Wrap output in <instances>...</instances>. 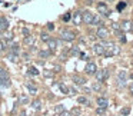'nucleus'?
I'll list each match as a JSON object with an SVG mask.
<instances>
[{"mask_svg": "<svg viewBox=\"0 0 133 116\" xmlns=\"http://www.w3.org/2000/svg\"><path fill=\"white\" fill-rule=\"evenodd\" d=\"M130 32H133V22H130Z\"/></svg>", "mask_w": 133, "mask_h": 116, "instance_id": "nucleus-43", "label": "nucleus"}, {"mask_svg": "<svg viewBox=\"0 0 133 116\" xmlns=\"http://www.w3.org/2000/svg\"><path fill=\"white\" fill-rule=\"evenodd\" d=\"M9 29V20L6 17H0V33H4Z\"/></svg>", "mask_w": 133, "mask_h": 116, "instance_id": "nucleus-10", "label": "nucleus"}, {"mask_svg": "<svg viewBox=\"0 0 133 116\" xmlns=\"http://www.w3.org/2000/svg\"><path fill=\"white\" fill-rule=\"evenodd\" d=\"M59 87H60V90L63 93H69V87L67 86H64V85H59Z\"/></svg>", "mask_w": 133, "mask_h": 116, "instance_id": "nucleus-31", "label": "nucleus"}, {"mask_svg": "<svg viewBox=\"0 0 133 116\" xmlns=\"http://www.w3.org/2000/svg\"><path fill=\"white\" fill-rule=\"evenodd\" d=\"M96 36H97L99 39H103V40H104V39L109 37V30H107L104 26H100L97 29V32H96Z\"/></svg>", "mask_w": 133, "mask_h": 116, "instance_id": "nucleus-5", "label": "nucleus"}, {"mask_svg": "<svg viewBox=\"0 0 133 116\" xmlns=\"http://www.w3.org/2000/svg\"><path fill=\"white\" fill-rule=\"evenodd\" d=\"M93 19H95V15H93L92 12H89V10H86V12L82 13V22L86 24H92L93 23Z\"/></svg>", "mask_w": 133, "mask_h": 116, "instance_id": "nucleus-3", "label": "nucleus"}, {"mask_svg": "<svg viewBox=\"0 0 133 116\" xmlns=\"http://www.w3.org/2000/svg\"><path fill=\"white\" fill-rule=\"evenodd\" d=\"M0 102H2V93H0Z\"/></svg>", "mask_w": 133, "mask_h": 116, "instance_id": "nucleus-45", "label": "nucleus"}, {"mask_svg": "<svg viewBox=\"0 0 133 116\" xmlns=\"http://www.w3.org/2000/svg\"><path fill=\"white\" fill-rule=\"evenodd\" d=\"M7 59H9L10 62H17L19 56L16 55V53H9V56H7Z\"/></svg>", "mask_w": 133, "mask_h": 116, "instance_id": "nucleus-21", "label": "nucleus"}, {"mask_svg": "<svg viewBox=\"0 0 133 116\" xmlns=\"http://www.w3.org/2000/svg\"><path fill=\"white\" fill-rule=\"evenodd\" d=\"M93 89H95V90H99V89H100V85L95 83V85H93Z\"/></svg>", "mask_w": 133, "mask_h": 116, "instance_id": "nucleus-40", "label": "nucleus"}, {"mask_svg": "<svg viewBox=\"0 0 133 116\" xmlns=\"http://www.w3.org/2000/svg\"><path fill=\"white\" fill-rule=\"evenodd\" d=\"M47 44H49V50H50V52H53V50L57 47V42H56L55 39H50V40L47 42Z\"/></svg>", "mask_w": 133, "mask_h": 116, "instance_id": "nucleus-15", "label": "nucleus"}, {"mask_svg": "<svg viewBox=\"0 0 133 116\" xmlns=\"http://www.w3.org/2000/svg\"><path fill=\"white\" fill-rule=\"evenodd\" d=\"M4 47H6V44H4V42L3 40H0V53L4 50Z\"/></svg>", "mask_w": 133, "mask_h": 116, "instance_id": "nucleus-34", "label": "nucleus"}, {"mask_svg": "<svg viewBox=\"0 0 133 116\" xmlns=\"http://www.w3.org/2000/svg\"><path fill=\"white\" fill-rule=\"evenodd\" d=\"M84 72H86L87 75H95V73L97 72V66H96V63H87L86 67H84Z\"/></svg>", "mask_w": 133, "mask_h": 116, "instance_id": "nucleus-8", "label": "nucleus"}, {"mask_svg": "<svg viewBox=\"0 0 133 116\" xmlns=\"http://www.w3.org/2000/svg\"><path fill=\"white\" fill-rule=\"evenodd\" d=\"M63 20H64V22H69V20H70V15H69V13L63 16Z\"/></svg>", "mask_w": 133, "mask_h": 116, "instance_id": "nucleus-38", "label": "nucleus"}, {"mask_svg": "<svg viewBox=\"0 0 133 116\" xmlns=\"http://www.w3.org/2000/svg\"><path fill=\"white\" fill-rule=\"evenodd\" d=\"M60 37L63 39L64 42H73L76 39V35L70 30H62L60 32Z\"/></svg>", "mask_w": 133, "mask_h": 116, "instance_id": "nucleus-2", "label": "nucleus"}, {"mask_svg": "<svg viewBox=\"0 0 133 116\" xmlns=\"http://www.w3.org/2000/svg\"><path fill=\"white\" fill-rule=\"evenodd\" d=\"M40 39H42L43 42H46V43H47V42L50 40V36L47 35V33H42V35H40Z\"/></svg>", "mask_w": 133, "mask_h": 116, "instance_id": "nucleus-23", "label": "nucleus"}, {"mask_svg": "<svg viewBox=\"0 0 133 116\" xmlns=\"http://www.w3.org/2000/svg\"><path fill=\"white\" fill-rule=\"evenodd\" d=\"M47 29H49V30H53V29H55V26H53V23H49V24H47Z\"/></svg>", "mask_w": 133, "mask_h": 116, "instance_id": "nucleus-41", "label": "nucleus"}, {"mask_svg": "<svg viewBox=\"0 0 133 116\" xmlns=\"http://www.w3.org/2000/svg\"><path fill=\"white\" fill-rule=\"evenodd\" d=\"M130 93L133 95V83H132V86H130Z\"/></svg>", "mask_w": 133, "mask_h": 116, "instance_id": "nucleus-44", "label": "nucleus"}, {"mask_svg": "<svg viewBox=\"0 0 133 116\" xmlns=\"http://www.w3.org/2000/svg\"><path fill=\"white\" fill-rule=\"evenodd\" d=\"M32 107L33 109H36V110H39L42 107V102L39 100V99H36V100H33V103H32Z\"/></svg>", "mask_w": 133, "mask_h": 116, "instance_id": "nucleus-18", "label": "nucleus"}, {"mask_svg": "<svg viewBox=\"0 0 133 116\" xmlns=\"http://www.w3.org/2000/svg\"><path fill=\"white\" fill-rule=\"evenodd\" d=\"M49 56H50V50H40L39 52V57H42V59H46Z\"/></svg>", "mask_w": 133, "mask_h": 116, "instance_id": "nucleus-17", "label": "nucleus"}, {"mask_svg": "<svg viewBox=\"0 0 133 116\" xmlns=\"http://www.w3.org/2000/svg\"><path fill=\"white\" fill-rule=\"evenodd\" d=\"M60 116H72V115H70V112H66V110H63V112H60Z\"/></svg>", "mask_w": 133, "mask_h": 116, "instance_id": "nucleus-37", "label": "nucleus"}, {"mask_svg": "<svg viewBox=\"0 0 133 116\" xmlns=\"http://www.w3.org/2000/svg\"><path fill=\"white\" fill-rule=\"evenodd\" d=\"M77 102H79V103H84V105H89V100H87L86 98H83V96H80V98H77Z\"/></svg>", "mask_w": 133, "mask_h": 116, "instance_id": "nucleus-29", "label": "nucleus"}, {"mask_svg": "<svg viewBox=\"0 0 133 116\" xmlns=\"http://www.w3.org/2000/svg\"><path fill=\"white\" fill-rule=\"evenodd\" d=\"M63 106H62V105H59V106H56V112H63Z\"/></svg>", "mask_w": 133, "mask_h": 116, "instance_id": "nucleus-36", "label": "nucleus"}, {"mask_svg": "<svg viewBox=\"0 0 133 116\" xmlns=\"http://www.w3.org/2000/svg\"><path fill=\"white\" fill-rule=\"evenodd\" d=\"M92 24H95V26H99V27H100V26H103V22L95 16V19H93V23H92Z\"/></svg>", "mask_w": 133, "mask_h": 116, "instance_id": "nucleus-22", "label": "nucleus"}, {"mask_svg": "<svg viewBox=\"0 0 133 116\" xmlns=\"http://www.w3.org/2000/svg\"><path fill=\"white\" fill-rule=\"evenodd\" d=\"M104 110H106V107H97V110H96V113L97 115H103Z\"/></svg>", "mask_w": 133, "mask_h": 116, "instance_id": "nucleus-33", "label": "nucleus"}, {"mask_svg": "<svg viewBox=\"0 0 133 116\" xmlns=\"http://www.w3.org/2000/svg\"><path fill=\"white\" fill-rule=\"evenodd\" d=\"M106 46L107 47H104V56H106V57H110V56H113V55H119V53H120V47H119L117 44L107 43Z\"/></svg>", "mask_w": 133, "mask_h": 116, "instance_id": "nucleus-1", "label": "nucleus"}, {"mask_svg": "<svg viewBox=\"0 0 133 116\" xmlns=\"http://www.w3.org/2000/svg\"><path fill=\"white\" fill-rule=\"evenodd\" d=\"M126 78H127V73L124 72V70H122V72L117 73V85L119 86L123 87L124 85H126Z\"/></svg>", "mask_w": 133, "mask_h": 116, "instance_id": "nucleus-6", "label": "nucleus"}, {"mask_svg": "<svg viewBox=\"0 0 133 116\" xmlns=\"http://www.w3.org/2000/svg\"><path fill=\"white\" fill-rule=\"evenodd\" d=\"M80 57L83 59V60H89V56H86L84 53H80Z\"/></svg>", "mask_w": 133, "mask_h": 116, "instance_id": "nucleus-39", "label": "nucleus"}, {"mask_svg": "<svg viewBox=\"0 0 133 116\" xmlns=\"http://www.w3.org/2000/svg\"><path fill=\"white\" fill-rule=\"evenodd\" d=\"M97 10H99V13H102V15L104 16V17H109L110 16V10L104 3H99L97 4Z\"/></svg>", "mask_w": 133, "mask_h": 116, "instance_id": "nucleus-7", "label": "nucleus"}, {"mask_svg": "<svg viewBox=\"0 0 133 116\" xmlns=\"http://www.w3.org/2000/svg\"><path fill=\"white\" fill-rule=\"evenodd\" d=\"M120 29L124 30V32H130V22L129 20H124L123 23L120 24Z\"/></svg>", "mask_w": 133, "mask_h": 116, "instance_id": "nucleus-16", "label": "nucleus"}, {"mask_svg": "<svg viewBox=\"0 0 133 116\" xmlns=\"http://www.w3.org/2000/svg\"><path fill=\"white\" fill-rule=\"evenodd\" d=\"M112 26H113V29H115V30H120V26H119V23H112Z\"/></svg>", "mask_w": 133, "mask_h": 116, "instance_id": "nucleus-35", "label": "nucleus"}, {"mask_svg": "<svg viewBox=\"0 0 133 116\" xmlns=\"http://www.w3.org/2000/svg\"><path fill=\"white\" fill-rule=\"evenodd\" d=\"M12 53H16V55L19 53V44H17V43L12 44Z\"/></svg>", "mask_w": 133, "mask_h": 116, "instance_id": "nucleus-30", "label": "nucleus"}, {"mask_svg": "<svg viewBox=\"0 0 133 116\" xmlns=\"http://www.w3.org/2000/svg\"><path fill=\"white\" fill-rule=\"evenodd\" d=\"M72 116H77V115H80V109L79 107H73L72 109V113H70Z\"/></svg>", "mask_w": 133, "mask_h": 116, "instance_id": "nucleus-26", "label": "nucleus"}, {"mask_svg": "<svg viewBox=\"0 0 133 116\" xmlns=\"http://www.w3.org/2000/svg\"><path fill=\"white\" fill-rule=\"evenodd\" d=\"M97 105H99V107H107L109 102H107L106 98H97Z\"/></svg>", "mask_w": 133, "mask_h": 116, "instance_id": "nucleus-13", "label": "nucleus"}, {"mask_svg": "<svg viewBox=\"0 0 133 116\" xmlns=\"http://www.w3.org/2000/svg\"><path fill=\"white\" fill-rule=\"evenodd\" d=\"M93 53H95V55H97V56L104 55V44H102V43H96L95 46H93Z\"/></svg>", "mask_w": 133, "mask_h": 116, "instance_id": "nucleus-9", "label": "nucleus"}, {"mask_svg": "<svg viewBox=\"0 0 133 116\" xmlns=\"http://www.w3.org/2000/svg\"><path fill=\"white\" fill-rule=\"evenodd\" d=\"M3 78H9V75H7V72L4 69L0 67V79H3Z\"/></svg>", "mask_w": 133, "mask_h": 116, "instance_id": "nucleus-28", "label": "nucleus"}, {"mask_svg": "<svg viewBox=\"0 0 133 116\" xmlns=\"http://www.w3.org/2000/svg\"><path fill=\"white\" fill-rule=\"evenodd\" d=\"M10 85H12V82H10L9 78L0 79V86H3V87H10Z\"/></svg>", "mask_w": 133, "mask_h": 116, "instance_id": "nucleus-14", "label": "nucleus"}, {"mask_svg": "<svg viewBox=\"0 0 133 116\" xmlns=\"http://www.w3.org/2000/svg\"><path fill=\"white\" fill-rule=\"evenodd\" d=\"M124 7H126V2H120V3L117 4V12H122Z\"/></svg>", "mask_w": 133, "mask_h": 116, "instance_id": "nucleus-27", "label": "nucleus"}, {"mask_svg": "<svg viewBox=\"0 0 133 116\" xmlns=\"http://www.w3.org/2000/svg\"><path fill=\"white\" fill-rule=\"evenodd\" d=\"M23 35H24V36H29V30H27V29H23Z\"/></svg>", "mask_w": 133, "mask_h": 116, "instance_id": "nucleus-42", "label": "nucleus"}, {"mask_svg": "<svg viewBox=\"0 0 133 116\" xmlns=\"http://www.w3.org/2000/svg\"><path fill=\"white\" fill-rule=\"evenodd\" d=\"M33 42H35V37L33 36H24V43L26 44H33Z\"/></svg>", "mask_w": 133, "mask_h": 116, "instance_id": "nucleus-20", "label": "nucleus"}, {"mask_svg": "<svg viewBox=\"0 0 133 116\" xmlns=\"http://www.w3.org/2000/svg\"><path fill=\"white\" fill-rule=\"evenodd\" d=\"M27 102H29V98L23 95V96L20 98V103H22V105H24V103H27Z\"/></svg>", "mask_w": 133, "mask_h": 116, "instance_id": "nucleus-32", "label": "nucleus"}, {"mask_svg": "<svg viewBox=\"0 0 133 116\" xmlns=\"http://www.w3.org/2000/svg\"><path fill=\"white\" fill-rule=\"evenodd\" d=\"M73 23H75L76 26H79V24L82 23V13L80 12L73 13Z\"/></svg>", "mask_w": 133, "mask_h": 116, "instance_id": "nucleus-11", "label": "nucleus"}, {"mask_svg": "<svg viewBox=\"0 0 133 116\" xmlns=\"http://www.w3.org/2000/svg\"><path fill=\"white\" fill-rule=\"evenodd\" d=\"M120 113H122V115H123V116H127V115H129V113H130V107H129V106L123 107V109L120 110Z\"/></svg>", "mask_w": 133, "mask_h": 116, "instance_id": "nucleus-24", "label": "nucleus"}, {"mask_svg": "<svg viewBox=\"0 0 133 116\" xmlns=\"http://www.w3.org/2000/svg\"><path fill=\"white\" fill-rule=\"evenodd\" d=\"M26 87H27V90L30 92V95H36V93H37V87H36L35 85L32 83V82H27V83H26Z\"/></svg>", "mask_w": 133, "mask_h": 116, "instance_id": "nucleus-12", "label": "nucleus"}, {"mask_svg": "<svg viewBox=\"0 0 133 116\" xmlns=\"http://www.w3.org/2000/svg\"><path fill=\"white\" fill-rule=\"evenodd\" d=\"M73 82H75L76 85H84V79L83 78H79V76H75V78H73Z\"/></svg>", "mask_w": 133, "mask_h": 116, "instance_id": "nucleus-19", "label": "nucleus"}, {"mask_svg": "<svg viewBox=\"0 0 133 116\" xmlns=\"http://www.w3.org/2000/svg\"><path fill=\"white\" fill-rule=\"evenodd\" d=\"M29 75H33V76H37L39 75V70L36 67H30L29 69Z\"/></svg>", "mask_w": 133, "mask_h": 116, "instance_id": "nucleus-25", "label": "nucleus"}, {"mask_svg": "<svg viewBox=\"0 0 133 116\" xmlns=\"http://www.w3.org/2000/svg\"><path fill=\"white\" fill-rule=\"evenodd\" d=\"M95 75H96L97 82H104L107 78H109V70H107V69H102V70H97Z\"/></svg>", "mask_w": 133, "mask_h": 116, "instance_id": "nucleus-4", "label": "nucleus"}]
</instances>
